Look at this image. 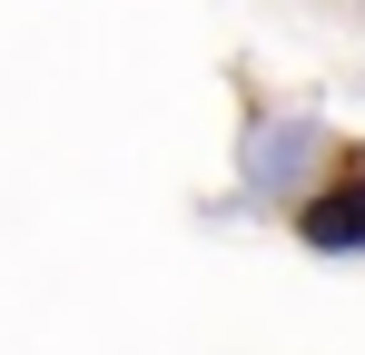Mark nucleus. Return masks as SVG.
I'll use <instances>...</instances> for the list:
<instances>
[{
	"label": "nucleus",
	"mask_w": 365,
	"mask_h": 355,
	"mask_svg": "<svg viewBox=\"0 0 365 355\" xmlns=\"http://www.w3.org/2000/svg\"><path fill=\"white\" fill-rule=\"evenodd\" d=\"M306 237H316V247H365V178L336 187V197H316V207H306Z\"/></svg>",
	"instance_id": "obj_1"
}]
</instances>
